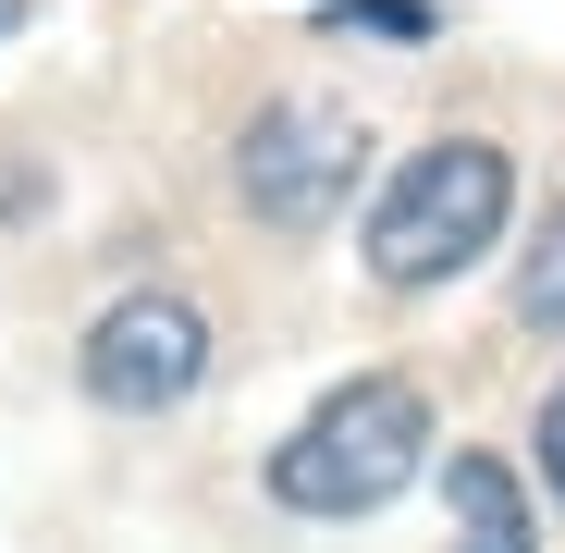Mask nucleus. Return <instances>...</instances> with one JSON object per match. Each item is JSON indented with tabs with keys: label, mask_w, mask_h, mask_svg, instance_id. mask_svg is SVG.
Returning a JSON list of instances; mask_svg holds the SVG:
<instances>
[{
	"label": "nucleus",
	"mask_w": 565,
	"mask_h": 553,
	"mask_svg": "<svg viewBox=\"0 0 565 553\" xmlns=\"http://www.w3.org/2000/svg\"><path fill=\"white\" fill-rule=\"evenodd\" d=\"M418 468H430V394L406 382V369H369V382H344L296 443H270V504L369 517V504H394Z\"/></svg>",
	"instance_id": "1"
},
{
	"label": "nucleus",
	"mask_w": 565,
	"mask_h": 553,
	"mask_svg": "<svg viewBox=\"0 0 565 553\" xmlns=\"http://www.w3.org/2000/svg\"><path fill=\"white\" fill-rule=\"evenodd\" d=\"M504 198H516V172L492 136H430L394 184H382V210H369V270L382 284H455L467 258H480L504 234Z\"/></svg>",
	"instance_id": "2"
},
{
	"label": "nucleus",
	"mask_w": 565,
	"mask_h": 553,
	"mask_svg": "<svg viewBox=\"0 0 565 553\" xmlns=\"http://www.w3.org/2000/svg\"><path fill=\"white\" fill-rule=\"evenodd\" d=\"M356 172H369V124L344 99H270L234 148V184H246V210L282 222V234H320L344 198H356Z\"/></svg>",
	"instance_id": "3"
},
{
	"label": "nucleus",
	"mask_w": 565,
	"mask_h": 553,
	"mask_svg": "<svg viewBox=\"0 0 565 553\" xmlns=\"http://www.w3.org/2000/svg\"><path fill=\"white\" fill-rule=\"evenodd\" d=\"M198 369H210V320L184 296H124L86 332V394L99 406H172V394H198Z\"/></svg>",
	"instance_id": "4"
},
{
	"label": "nucleus",
	"mask_w": 565,
	"mask_h": 553,
	"mask_svg": "<svg viewBox=\"0 0 565 553\" xmlns=\"http://www.w3.org/2000/svg\"><path fill=\"white\" fill-rule=\"evenodd\" d=\"M443 492H455V553H541V541H529V504H516V480H504V455H455Z\"/></svg>",
	"instance_id": "5"
},
{
	"label": "nucleus",
	"mask_w": 565,
	"mask_h": 553,
	"mask_svg": "<svg viewBox=\"0 0 565 553\" xmlns=\"http://www.w3.org/2000/svg\"><path fill=\"white\" fill-rule=\"evenodd\" d=\"M516 320L529 332H565V198H553V222H541V246L516 270Z\"/></svg>",
	"instance_id": "6"
},
{
	"label": "nucleus",
	"mask_w": 565,
	"mask_h": 553,
	"mask_svg": "<svg viewBox=\"0 0 565 553\" xmlns=\"http://www.w3.org/2000/svg\"><path fill=\"white\" fill-rule=\"evenodd\" d=\"M332 25L344 38H430L443 13H430V0H332Z\"/></svg>",
	"instance_id": "7"
},
{
	"label": "nucleus",
	"mask_w": 565,
	"mask_h": 553,
	"mask_svg": "<svg viewBox=\"0 0 565 553\" xmlns=\"http://www.w3.org/2000/svg\"><path fill=\"white\" fill-rule=\"evenodd\" d=\"M541 480L565 492V382H553V406H541Z\"/></svg>",
	"instance_id": "8"
},
{
	"label": "nucleus",
	"mask_w": 565,
	"mask_h": 553,
	"mask_svg": "<svg viewBox=\"0 0 565 553\" xmlns=\"http://www.w3.org/2000/svg\"><path fill=\"white\" fill-rule=\"evenodd\" d=\"M13 25H25V0H0V38H13Z\"/></svg>",
	"instance_id": "9"
}]
</instances>
